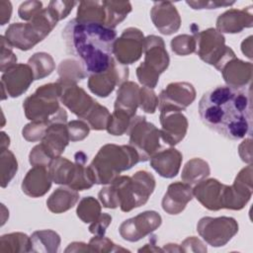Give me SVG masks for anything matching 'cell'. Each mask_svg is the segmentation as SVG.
I'll list each match as a JSON object with an SVG mask.
<instances>
[{
    "label": "cell",
    "mask_w": 253,
    "mask_h": 253,
    "mask_svg": "<svg viewBox=\"0 0 253 253\" xmlns=\"http://www.w3.org/2000/svg\"><path fill=\"white\" fill-rule=\"evenodd\" d=\"M199 115L209 128L232 140L252 134L251 91L228 85L206 92L199 102Z\"/></svg>",
    "instance_id": "obj_1"
},
{
    "label": "cell",
    "mask_w": 253,
    "mask_h": 253,
    "mask_svg": "<svg viewBox=\"0 0 253 253\" xmlns=\"http://www.w3.org/2000/svg\"><path fill=\"white\" fill-rule=\"evenodd\" d=\"M66 50L83 66L87 76L106 71L114 58L115 29L96 23L70 20L62 31Z\"/></svg>",
    "instance_id": "obj_2"
},
{
    "label": "cell",
    "mask_w": 253,
    "mask_h": 253,
    "mask_svg": "<svg viewBox=\"0 0 253 253\" xmlns=\"http://www.w3.org/2000/svg\"><path fill=\"white\" fill-rule=\"evenodd\" d=\"M154 189V176L146 170H139L131 177H117L100 190L98 197L104 208L120 207L123 211L127 212L146 204Z\"/></svg>",
    "instance_id": "obj_3"
},
{
    "label": "cell",
    "mask_w": 253,
    "mask_h": 253,
    "mask_svg": "<svg viewBox=\"0 0 253 253\" xmlns=\"http://www.w3.org/2000/svg\"><path fill=\"white\" fill-rule=\"evenodd\" d=\"M139 162L136 150L128 145L108 143L103 145L88 166L95 184L108 185L123 171L129 170Z\"/></svg>",
    "instance_id": "obj_4"
},
{
    "label": "cell",
    "mask_w": 253,
    "mask_h": 253,
    "mask_svg": "<svg viewBox=\"0 0 253 253\" xmlns=\"http://www.w3.org/2000/svg\"><path fill=\"white\" fill-rule=\"evenodd\" d=\"M62 86L56 81L39 87L34 94L27 97L23 104L25 116L31 122H42L48 125L67 122V114L60 107Z\"/></svg>",
    "instance_id": "obj_5"
},
{
    "label": "cell",
    "mask_w": 253,
    "mask_h": 253,
    "mask_svg": "<svg viewBox=\"0 0 253 253\" xmlns=\"http://www.w3.org/2000/svg\"><path fill=\"white\" fill-rule=\"evenodd\" d=\"M57 22L46 7L27 23L11 24L7 28L4 37L12 47L29 50L44 40Z\"/></svg>",
    "instance_id": "obj_6"
},
{
    "label": "cell",
    "mask_w": 253,
    "mask_h": 253,
    "mask_svg": "<svg viewBox=\"0 0 253 253\" xmlns=\"http://www.w3.org/2000/svg\"><path fill=\"white\" fill-rule=\"evenodd\" d=\"M144 61L136 68V76L140 84L154 89L159 75L169 66L170 58L162 38L150 35L143 42Z\"/></svg>",
    "instance_id": "obj_7"
},
{
    "label": "cell",
    "mask_w": 253,
    "mask_h": 253,
    "mask_svg": "<svg viewBox=\"0 0 253 253\" xmlns=\"http://www.w3.org/2000/svg\"><path fill=\"white\" fill-rule=\"evenodd\" d=\"M191 31L196 38V52L206 63L220 71L229 60L236 57L234 51L225 45L223 35L216 29L210 28L200 32L199 27L192 24Z\"/></svg>",
    "instance_id": "obj_8"
},
{
    "label": "cell",
    "mask_w": 253,
    "mask_h": 253,
    "mask_svg": "<svg viewBox=\"0 0 253 253\" xmlns=\"http://www.w3.org/2000/svg\"><path fill=\"white\" fill-rule=\"evenodd\" d=\"M128 144L132 146L139 156V162L149 160L162 149L160 130L145 117L137 116L132 119L129 128Z\"/></svg>",
    "instance_id": "obj_9"
},
{
    "label": "cell",
    "mask_w": 253,
    "mask_h": 253,
    "mask_svg": "<svg viewBox=\"0 0 253 253\" xmlns=\"http://www.w3.org/2000/svg\"><path fill=\"white\" fill-rule=\"evenodd\" d=\"M197 231L212 247L224 246L238 232V223L233 217H202L197 224Z\"/></svg>",
    "instance_id": "obj_10"
},
{
    "label": "cell",
    "mask_w": 253,
    "mask_h": 253,
    "mask_svg": "<svg viewBox=\"0 0 253 253\" xmlns=\"http://www.w3.org/2000/svg\"><path fill=\"white\" fill-rule=\"evenodd\" d=\"M161 223L162 217L157 211H146L124 220L119 227V232L123 239L129 242H136L151 234Z\"/></svg>",
    "instance_id": "obj_11"
},
{
    "label": "cell",
    "mask_w": 253,
    "mask_h": 253,
    "mask_svg": "<svg viewBox=\"0 0 253 253\" xmlns=\"http://www.w3.org/2000/svg\"><path fill=\"white\" fill-rule=\"evenodd\" d=\"M144 36L137 28H127L115 41L114 58L123 65L137 61L143 52Z\"/></svg>",
    "instance_id": "obj_12"
},
{
    "label": "cell",
    "mask_w": 253,
    "mask_h": 253,
    "mask_svg": "<svg viewBox=\"0 0 253 253\" xmlns=\"http://www.w3.org/2000/svg\"><path fill=\"white\" fill-rule=\"evenodd\" d=\"M127 77V66L113 58L110 67L106 71L88 77V88L93 94L106 98L114 91L116 86H121L126 82Z\"/></svg>",
    "instance_id": "obj_13"
},
{
    "label": "cell",
    "mask_w": 253,
    "mask_h": 253,
    "mask_svg": "<svg viewBox=\"0 0 253 253\" xmlns=\"http://www.w3.org/2000/svg\"><path fill=\"white\" fill-rule=\"evenodd\" d=\"M253 192L252 167L248 165L236 176L231 186L225 185L223 193V209L239 211L249 202Z\"/></svg>",
    "instance_id": "obj_14"
},
{
    "label": "cell",
    "mask_w": 253,
    "mask_h": 253,
    "mask_svg": "<svg viewBox=\"0 0 253 253\" xmlns=\"http://www.w3.org/2000/svg\"><path fill=\"white\" fill-rule=\"evenodd\" d=\"M160 111L161 140L169 146H174L184 139L188 130V120L182 112L163 107Z\"/></svg>",
    "instance_id": "obj_15"
},
{
    "label": "cell",
    "mask_w": 253,
    "mask_h": 253,
    "mask_svg": "<svg viewBox=\"0 0 253 253\" xmlns=\"http://www.w3.org/2000/svg\"><path fill=\"white\" fill-rule=\"evenodd\" d=\"M34 80V72L29 64H16L4 72L1 77L2 100L8 96L12 98L21 96L29 89Z\"/></svg>",
    "instance_id": "obj_16"
},
{
    "label": "cell",
    "mask_w": 253,
    "mask_h": 253,
    "mask_svg": "<svg viewBox=\"0 0 253 253\" xmlns=\"http://www.w3.org/2000/svg\"><path fill=\"white\" fill-rule=\"evenodd\" d=\"M196 99V90L189 82H173L158 96V108H171L182 112Z\"/></svg>",
    "instance_id": "obj_17"
},
{
    "label": "cell",
    "mask_w": 253,
    "mask_h": 253,
    "mask_svg": "<svg viewBox=\"0 0 253 253\" xmlns=\"http://www.w3.org/2000/svg\"><path fill=\"white\" fill-rule=\"evenodd\" d=\"M150 17L155 28L163 35H172L180 29V14L170 1L154 2L150 11Z\"/></svg>",
    "instance_id": "obj_18"
},
{
    "label": "cell",
    "mask_w": 253,
    "mask_h": 253,
    "mask_svg": "<svg viewBox=\"0 0 253 253\" xmlns=\"http://www.w3.org/2000/svg\"><path fill=\"white\" fill-rule=\"evenodd\" d=\"M60 102L75 116L84 121L98 103L90 95H88L83 88L77 86L76 84L62 86Z\"/></svg>",
    "instance_id": "obj_19"
},
{
    "label": "cell",
    "mask_w": 253,
    "mask_h": 253,
    "mask_svg": "<svg viewBox=\"0 0 253 253\" xmlns=\"http://www.w3.org/2000/svg\"><path fill=\"white\" fill-rule=\"evenodd\" d=\"M224 188L225 185L216 179H204L196 184L193 194L206 209L218 211L223 209Z\"/></svg>",
    "instance_id": "obj_20"
},
{
    "label": "cell",
    "mask_w": 253,
    "mask_h": 253,
    "mask_svg": "<svg viewBox=\"0 0 253 253\" xmlns=\"http://www.w3.org/2000/svg\"><path fill=\"white\" fill-rule=\"evenodd\" d=\"M253 25L252 6L243 9H229L220 14L216 20V30L219 33L236 34Z\"/></svg>",
    "instance_id": "obj_21"
},
{
    "label": "cell",
    "mask_w": 253,
    "mask_h": 253,
    "mask_svg": "<svg viewBox=\"0 0 253 253\" xmlns=\"http://www.w3.org/2000/svg\"><path fill=\"white\" fill-rule=\"evenodd\" d=\"M194 197L193 188L185 182H175L168 186L162 199V209L169 214L182 212Z\"/></svg>",
    "instance_id": "obj_22"
},
{
    "label": "cell",
    "mask_w": 253,
    "mask_h": 253,
    "mask_svg": "<svg viewBox=\"0 0 253 253\" xmlns=\"http://www.w3.org/2000/svg\"><path fill=\"white\" fill-rule=\"evenodd\" d=\"M70 141L67 125L63 123H54L47 126L42 142L40 143L45 153L54 159L62 154Z\"/></svg>",
    "instance_id": "obj_23"
},
{
    "label": "cell",
    "mask_w": 253,
    "mask_h": 253,
    "mask_svg": "<svg viewBox=\"0 0 253 253\" xmlns=\"http://www.w3.org/2000/svg\"><path fill=\"white\" fill-rule=\"evenodd\" d=\"M51 182L47 167L33 166L23 179L22 191L29 197L39 198L48 192Z\"/></svg>",
    "instance_id": "obj_24"
},
{
    "label": "cell",
    "mask_w": 253,
    "mask_h": 253,
    "mask_svg": "<svg viewBox=\"0 0 253 253\" xmlns=\"http://www.w3.org/2000/svg\"><path fill=\"white\" fill-rule=\"evenodd\" d=\"M150 166L164 178H173L179 171L182 164V153L176 148L161 149L150 159Z\"/></svg>",
    "instance_id": "obj_25"
},
{
    "label": "cell",
    "mask_w": 253,
    "mask_h": 253,
    "mask_svg": "<svg viewBox=\"0 0 253 253\" xmlns=\"http://www.w3.org/2000/svg\"><path fill=\"white\" fill-rule=\"evenodd\" d=\"M220 72L228 86L244 89L252 79V63L235 57L229 60L221 68Z\"/></svg>",
    "instance_id": "obj_26"
},
{
    "label": "cell",
    "mask_w": 253,
    "mask_h": 253,
    "mask_svg": "<svg viewBox=\"0 0 253 253\" xmlns=\"http://www.w3.org/2000/svg\"><path fill=\"white\" fill-rule=\"evenodd\" d=\"M139 86L132 81L124 82L118 89L114 109H121L135 116L139 107Z\"/></svg>",
    "instance_id": "obj_27"
},
{
    "label": "cell",
    "mask_w": 253,
    "mask_h": 253,
    "mask_svg": "<svg viewBox=\"0 0 253 253\" xmlns=\"http://www.w3.org/2000/svg\"><path fill=\"white\" fill-rule=\"evenodd\" d=\"M78 200V191L73 190L68 186L60 187L46 200V207L53 213H61L73 208Z\"/></svg>",
    "instance_id": "obj_28"
},
{
    "label": "cell",
    "mask_w": 253,
    "mask_h": 253,
    "mask_svg": "<svg viewBox=\"0 0 253 253\" xmlns=\"http://www.w3.org/2000/svg\"><path fill=\"white\" fill-rule=\"evenodd\" d=\"M48 172L52 182L69 187L75 176L76 165L67 158L58 156L49 163Z\"/></svg>",
    "instance_id": "obj_29"
},
{
    "label": "cell",
    "mask_w": 253,
    "mask_h": 253,
    "mask_svg": "<svg viewBox=\"0 0 253 253\" xmlns=\"http://www.w3.org/2000/svg\"><path fill=\"white\" fill-rule=\"evenodd\" d=\"M60 236L51 229L37 230L31 235L32 252H57Z\"/></svg>",
    "instance_id": "obj_30"
},
{
    "label": "cell",
    "mask_w": 253,
    "mask_h": 253,
    "mask_svg": "<svg viewBox=\"0 0 253 253\" xmlns=\"http://www.w3.org/2000/svg\"><path fill=\"white\" fill-rule=\"evenodd\" d=\"M87 77V74L77 59L67 58L58 65V80L62 86L75 85L78 81Z\"/></svg>",
    "instance_id": "obj_31"
},
{
    "label": "cell",
    "mask_w": 253,
    "mask_h": 253,
    "mask_svg": "<svg viewBox=\"0 0 253 253\" xmlns=\"http://www.w3.org/2000/svg\"><path fill=\"white\" fill-rule=\"evenodd\" d=\"M76 20L81 23H96L105 26L106 13L103 1H81Z\"/></svg>",
    "instance_id": "obj_32"
},
{
    "label": "cell",
    "mask_w": 253,
    "mask_h": 253,
    "mask_svg": "<svg viewBox=\"0 0 253 253\" xmlns=\"http://www.w3.org/2000/svg\"><path fill=\"white\" fill-rule=\"evenodd\" d=\"M74 158L76 172L74 179L69 187L76 191H84L90 189L95 184V182L89 167L85 166L87 161V155L83 151H78L74 154Z\"/></svg>",
    "instance_id": "obj_33"
},
{
    "label": "cell",
    "mask_w": 253,
    "mask_h": 253,
    "mask_svg": "<svg viewBox=\"0 0 253 253\" xmlns=\"http://www.w3.org/2000/svg\"><path fill=\"white\" fill-rule=\"evenodd\" d=\"M106 22L105 26L115 29L131 12V4L128 1H103Z\"/></svg>",
    "instance_id": "obj_34"
},
{
    "label": "cell",
    "mask_w": 253,
    "mask_h": 253,
    "mask_svg": "<svg viewBox=\"0 0 253 253\" xmlns=\"http://www.w3.org/2000/svg\"><path fill=\"white\" fill-rule=\"evenodd\" d=\"M210 173L211 169L207 161L201 158H193L185 164L182 170L181 179L189 185H194L206 179Z\"/></svg>",
    "instance_id": "obj_35"
},
{
    "label": "cell",
    "mask_w": 253,
    "mask_h": 253,
    "mask_svg": "<svg viewBox=\"0 0 253 253\" xmlns=\"http://www.w3.org/2000/svg\"><path fill=\"white\" fill-rule=\"evenodd\" d=\"M0 252H31V237L22 232L4 234L0 238Z\"/></svg>",
    "instance_id": "obj_36"
},
{
    "label": "cell",
    "mask_w": 253,
    "mask_h": 253,
    "mask_svg": "<svg viewBox=\"0 0 253 253\" xmlns=\"http://www.w3.org/2000/svg\"><path fill=\"white\" fill-rule=\"evenodd\" d=\"M28 64L34 72L35 80L42 79L49 74L55 68V63L50 54L46 52H36L28 60Z\"/></svg>",
    "instance_id": "obj_37"
},
{
    "label": "cell",
    "mask_w": 253,
    "mask_h": 253,
    "mask_svg": "<svg viewBox=\"0 0 253 253\" xmlns=\"http://www.w3.org/2000/svg\"><path fill=\"white\" fill-rule=\"evenodd\" d=\"M133 118V116L124 110L114 109V112L110 116L106 129L113 135H122L128 130Z\"/></svg>",
    "instance_id": "obj_38"
},
{
    "label": "cell",
    "mask_w": 253,
    "mask_h": 253,
    "mask_svg": "<svg viewBox=\"0 0 253 253\" xmlns=\"http://www.w3.org/2000/svg\"><path fill=\"white\" fill-rule=\"evenodd\" d=\"M76 213L84 223H92L102 213L101 205L95 198L85 197L79 202L76 209Z\"/></svg>",
    "instance_id": "obj_39"
},
{
    "label": "cell",
    "mask_w": 253,
    "mask_h": 253,
    "mask_svg": "<svg viewBox=\"0 0 253 253\" xmlns=\"http://www.w3.org/2000/svg\"><path fill=\"white\" fill-rule=\"evenodd\" d=\"M0 169H1V187L5 188L14 178L18 171V162L13 154L8 148L1 150L0 159Z\"/></svg>",
    "instance_id": "obj_40"
},
{
    "label": "cell",
    "mask_w": 253,
    "mask_h": 253,
    "mask_svg": "<svg viewBox=\"0 0 253 253\" xmlns=\"http://www.w3.org/2000/svg\"><path fill=\"white\" fill-rule=\"evenodd\" d=\"M110 112L109 110L97 103L90 114L87 116L85 121L89 125L90 128L94 130H102L106 129L108 126V122L110 119Z\"/></svg>",
    "instance_id": "obj_41"
},
{
    "label": "cell",
    "mask_w": 253,
    "mask_h": 253,
    "mask_svg": "<svg viewBox=\"0 0 253 253\" xmlns=\"http://www.w3.org/2000/svg\"><path fill=\"white\" fill-rule=\"evenodd\" d=\"M196 38L194 35H180L172 39L171 48L178 55H188L196 52Z\"/></svg>",
    "instance_id": "obj_42"
},
{
    "label": "cell",
    "mask_w": 253,
    "mask_h": 253,
    "mask_svg": "<svg viewBox=\"0 0 253 253\" xmlns=\"http://www.w3.org/2000/svg\"><path fill=\"white\" fill-rule=\"evenodd\" d=\"M90 252H116V251H128L126 248L120 247L115 244L111 239L104 236L95 235L88 243Z\"/></svg>",
    "instance_id": "obj_43"
},
{
    "label": "cell",
    "mask_w": 253,
    "mask_h": 253,
    "mask_svg": "<svg viewBox=\"0 0 253 253\" xmlns=\"http://www.w3.org/2000/svg\"><path fill=\"white\" fill-rule=\"evenodd\" d=\"M157 107L158 97L153 89L145 86L141 87L139 91V108L147 114H154Z\"/></svg>",
    "instance_id": "obj_44"
},
{
    "label": "cell",
    "mask_w": 253,
    "mask_h": 253,
    "mask_svg": "<svg viewBox=\"0 0 253 253\" xmlns=\"http://www.w3.org/2000/svg\"><path fill=\"white\" fill-rule=\"evenodd\" d=\"M49 125L42 122H31L30 124L24 126L22 133L23 137L28 141H38L42 140L44 135V132Z\"/></svg>",
    "instance_id": "obj_45"
},
{
    "label": "cell",
    "mask_w": 253,
    "mask_h": 253,
    "mask_svg": "<svg viewBox=\"0 0 253 253\" xmlns=\"http://www.w3.org/2000/svg\"><path fill=\"white\" fill-rule=\"evenodd\" d=\"M1 39V71L4 73L17 64V57L12 51V46L8 43L4 36Z\"/></svg>",
    "instance_id": "obj_46"
},
{
    "label": "cell",
    "mask_w": 253,
    "mask_h": 253,
    "mask_svg": "<svg viewBox=\"0 0 253 253\" xmlns=\"http://www.w3.org/2000/svg\"><path fill=\"white\" fill-rule=\"evenodd\" d=\"M67 129H68L70 140L78 141V140H83L85 137L88 136L90 131V126L87 123L83 121L75 120L67 124Z\"/></svg>",
    "instance_id": "obj_47"
},
{
    "label": "cell",
    "mask_w": 253,
    "mask_h": 253,
    "mask_svg": "<svg viewBox=\"0 0 253 253\" xmlns=\"http://www.w3.org/2000/svg\"><path fill=\"white\" fill-rule=\"evenodd\" d=\"M76 4V1H50L47 8L53 17L57 21H60L68 16Z\"/></svg>",
    "instance_id": "obj_48"
},
{
    "label": "cell",
    "mask_w": 253,
    "mask_h": 253,
    "mask_svg": "<svg viewBox=\"0 0 253 253\" xmlns=\"http://www.w3.org/2000/svg\"><path fill=\"white\" fill-rule=\"evenodd\" d=\"M42 9V3L40 1H26L20 5L18 14L22 20L29 22Z\"/></svg>",
    "instance_id": "obj_49"
},
{
    "label": "cell",
    "mask_w": 253,
    "mask_h": 253,
    "mask_svg": "<svg viewBox=\"0 0 253 253\" xmlns=\"http://www.w3.org/2000/svg\"><path fill=\"white\" fill-rule=\"evenodd\" d=\"M111 221H112V216L107 212H103L95 221H93L90 224L88 228L89 232H91L94 235L104 236L106 229L110 225Z\"/></svg>",
    "instance_id": "obj_50"
},
{
    "label": "cell",
    "mask_w": 253,
    "mask_h": 253,
    "mask_svg": "<svg viewBox=\"0 0 253 253\" xmlns=\"http://www.w3.org/2000/svg\"><path fill=\"white\" fill-rule=\"evenodd\" d=\"M186 3L195 10L202 9H217L219 7H227L234 4V1H186Z\"/></svg>",
    "instance_id": "obj_51"
},
{
    "label": "cell",
    "mask_w": 253,
    "mask_h": 253,
    "mask_svg": "<svg viewBox=\"0 0 253 253\" xmlns=\"http://www.w3.org/2000/svg\"><path fill=\"white\" fill-rule=\"evenodd\" d=\"M180 248L182 252H207V246H205V244L195 236L186 238L181 243Z\"/></svg>",
    "instance_id": "obj_52"
},
{
    "label": "cell",
    "mask_w": 253,
    "mask_h": 253,
    "mask_svg": "<svg viewBox=\"0 0 253 253\" xmlns=\"http://www.w3.org/2000/svg\"><path fill=\"white\" fill-rule=\"evenodd\" d=\"M12 14V4L10 1H0V21L1 26L9 22Z\"/></svg>",
    "instance_id": "obj_53"
},
{
    "label": "cell",
    "mask_w": 253,
    "mask_h": 253,
    "mask_svg": "<svg viewBox=\"0 0 253 253\" xmlns=\"http://www.w3.org/2000/svg\"><path fill=\"white\" fill-rule=\"evenodd\" d=\"M156 235H152L150 237V240H149V243L145 244V246L143 248H140L138 251L141 252V251H163V249H160L158 247H153L156 245Z\"/></svg>",
    "instance_id": "obj_54"
},
{
    "label": "cell",
    "mask_w": 253,
    "mask_h": 253,
    "mask_svg": "<svg viewBox=\"0 0 253 253\" xmlns=\"http://www.w3.org/2000/svg\"><path fill=\"white\" fill-rule=\"evenodd\" d=\"M9 144H10V138H9V136H8L4 131H2V132H1V142H0L1 150L7 149V148L9 147Z\"/></svg>",
    "instance_id": "obj_55"
},
{
    "label": "cell",
    "mask_w": 253,
    "mask_h": 253,
    "mask_svg": "<svg viewBox=\"0 0 253 253\" xmlns=\"http://www.w3.org/2000/svg\"><path fill=\"white\" fill-rule=\"evenodd\" d=\"M163 251H168V252H173V251H176V252H181V248L178 244H167L166 246H164L163 248Z\"/></svg>",
    "instance_id": "obj_56"
}]
</instances>
